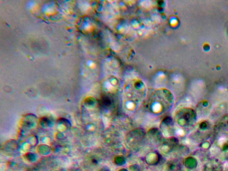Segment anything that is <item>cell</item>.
Masks as SVG:
<instances>
[{"mask_svg":"<svg viewBox=\"0 0 228 171\" xmlns=\"http://www.w3.org/2000/svg\"><path fill=\"white\" fill-rule=\"evenodd\" d=\"M146 92L144 82L138 78H133L126 82L124 89V97L126 100L135 103L141 101Z\"/></svg>","mask_w":228,"mask_h":171,"instance_id":"obj_1","label":"cell"}]
</instances>
